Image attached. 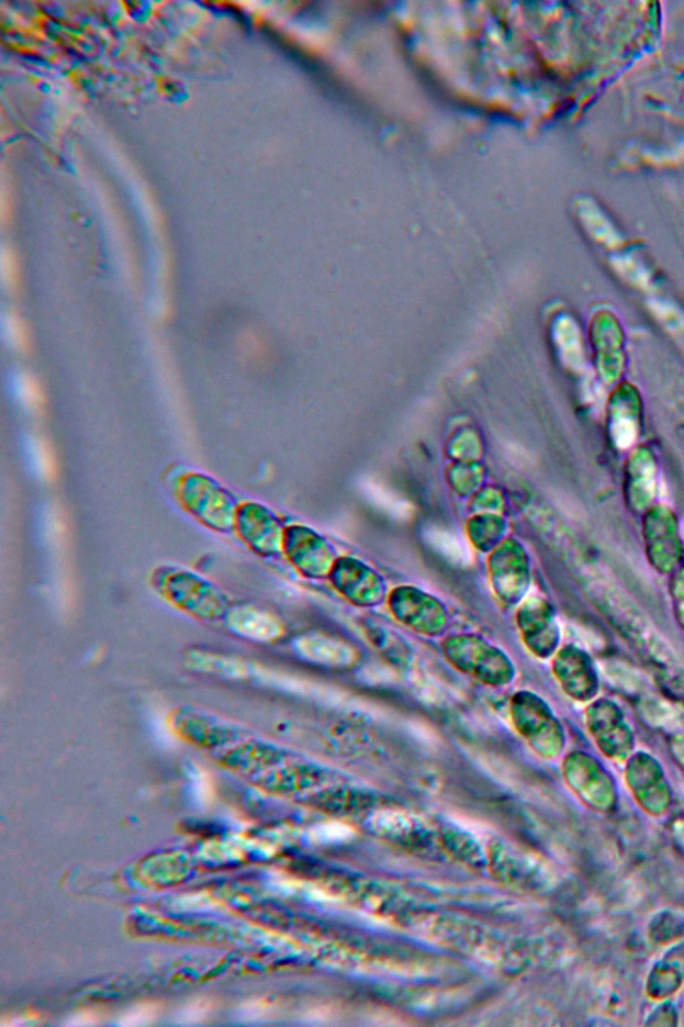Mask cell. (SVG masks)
<instances>
[{
  "instance_id": "6da1fadb",
  "label": "cell",
  "mask_w": 684,
  "mask_h": 1027,
  "mask_svg": "<svg viewBox=\"0 0 684 1027\" xmlns=\"http://www.w3.org/2000/svg\"><path fill=\"white\" fill-rule=\"evenodd\" d=\"M150 583L170 605L199 621H224L231 609L229 596L224 590L182 566H158L152 573Z\"/></svg>"
},
{
  "instance_id": "7a4b0ae2",
  "label": "cell",
  "mask_w": 684,
  "mask_h": 1027,
  "mask_svg": "<svg viewBox=\"0 0 684 1027\" xmlns=\"http://www.w3.org/2000/svg\"><path fill=\"white\" fill-rule=\"evenodd\" d=\"M444 657L459 672L491 688L513 684L516 667L511 657L496 645L473 633H456L444 638Z\"/></svg>"
},
{
  "instance_id": "3957f363",
  "label": "cell",
  "mask_w": 684,
  "mask_h": 1027,
  "mask_svg": "<svg viewBox=\"0 0 684 1027\" xmlns=\"http://www.w3.org/2000/svg\"><path fill=\"white\" fill-rule=\"evenodd\" d=\"M177 496L181 506L211 531L231 533L236 527L237 500L211 477L187 473L178 482Z\"/></svg>"
},
{
  "instance_id": "277c9868",
  "label": "cell",
  "mask_w": 684,
  "mask_h": 1027,
  "mask_svg": "<svg viewBox=\"0 0 684 1027\" xmlns=\"http://www.w3.org/2000/svg\"><path fill=\"white\" fill-rule=\"evenodd\" d=\"M386 604L393 618L417 635L437 637L448 629L447 606L440 599L421 588H394L388 594Z\"/></svg>"
},
{
  "instance_id": "5b68a950",
  "label": "cell",
  "mask_w": 684,
  "mask_h": 1027,
  "mask_svg": "<svg viewBox=\"0 0 684 1027\" xmlns=\"http://www.w3.org/2000/svg\"><path fill=\"white\" fill-rule=\"evenodd\" d=\"M493 593L505 606L520 605L531 585V569L522 547L515 543L497 546L489 559Z\"/></svg>"
},
{
  "instance_id": "8992f818",
  "label": "cell",
  "mask_w": 684,
  "mask_h": 1027,
  "mask_svg": "<svg viewBox=\"0 0 684 1027\" xmlns=\"http://www.w3.org/2000/svg\"><path fill=\"white\" fill-rule=\"evenodd\" d=\"M328 578L336 592L357 607L378 606L390 594L384 577L354 557L337 558Z\"/></svg>"
},
{
  "instance_id": "52a82bcc",
  "label": "cell",
  "mask_w": 684,
  "mask_h": 1027,
  "mask_svg": "<svg viewBox=\"0 0 684 1027\" xmlns=\"http://www.w3.org/2000/svg\"><path fill=\"white\" fill-rule=\"evenodd\" d=\"M234 531L257 556L273 558L283 552L285 532L277 516L263 504H239Z\"/></svg>"
},
{
  "instance_id": "ba28073f",
  "label": "cell",
  "mask_w": 684,
  "mask_h": 1027,
  "mask_svg": "<svg viewBox=\"0 0 684 1027\" xmlns=\"http://www.w3.org/2000/svg\"><path fill=\"white\" fill-rule=\"evenodd\" d=\"M283 555L307 580L328 578L337 561L335 551L323 538L300 526L287 531L285 539H283Z\"/></svg>"
},
{
  "instance_id": "9c48e42d",
  "label": "cell",
  "mask_w": 684,
  "mask_h": 1027,
  "mask_svg": "<svg viewBox=\"0 0 684 1027\" xmlns=\"http://www.w3.org/2000/svg\"><path fill=\"white\" fill-rule=\"evenodd\" d=\"M516 621L523 641L532 655L546 657L551 654L557 643V626L546 601L538 596L524 600L517 609Z\"/></svg>"
},
{
  "instance_id": "30bf717a",
  "label": "cell",
  "mask_w": 684,
  "mask_h": 1027,
  "mask_svg": "<svg viewBox=\"0 0 684 1027\" xmlns=\"http://www.w3.org/2000/svg\"><path fill=\"white\" fill-rule=\"evenodd\" d=\"M224 623L234 636L255 643H274L285 633V627L274 614L249 604L231 607Z\"/></svg>"
},
{
  "instance_id": "8fae6325",
  "label": "cell",
  "mask_w": 684,
  "mask_h": 1027,
  "mask_svg": "<svg viewBox=\"0 0 684 1027\" xmlns=\"http://www.w3.org/2000/svg\"><path fill=\"white\" fill-rule=\"evenodd\" d=\"M509 712L517 730L536 748L547 750L545 739H550L553 723L543 701L531 692H517L511 699Z\"/></svg>"
},
{
  "instance_id": "7c38bea8",
  "label": "cell",
  "mask_w": 684,
  "mask_h": 1027,
  "mask_svg": "<svg viewBox=\"0 0 684 1027\" xmlns=\"http://www.w3.org/2000/svg\"><path fill=\"white\" fill-rule=\"evenodd\" d=\"M183 666L192 672L224 680H246L255 673V668L249 662L201 649L187 651L183 656Z\"/></svg>"
},
{
  "instance_id": "4fadbf2b",
  "label": "cell",
  "mask_w": 684,
  "mask_h": 1027,
  "mask_svg": "<svg viewBox=\"0 0 684 1027\" xmlns=\"http://www.w3.org/2000/svg\"><path fill=\"white\" fill-rule=\"evenodd\" d=\"M293 647L305 660L328 663V666H347L355 660L356 654L347 644L316 635L295 639Z\"/></svg>"
},
{
  "instance_id": "5bb4252c",
  "label": "cell",
  "mask_w": 684,
  "mask_h": 1027,
  "mask_svg": "<svg viewBox=\"0 0 684 1027\" xmlns=\"http://www.w3.org/2000/svg\"><path fill=\"white\" fill-rule=\"evenodd\" d=\"M23 454L29 469L40 481L51 482L57 476V458L51 443L38 434H29L23 439Z\"/></svg>"
},
{
  "instance_id": "9a60e30c",
  "label": "cell",
  "mask_w": 684,
  "mask_h": 1027,
  "mask_svg": "<svg viewBox=\"0 0 684 1027\" xmlns=\"http://www.w3.org/2000/svg\"><path fill=\"white\" fill-rule=\"evenodd\" d=\"M640 712L652 727L669 732L684 730V710L659 697H647L640 704Z\"/></svg>"
},
{
  "instance_id": "2e32d148",
  "label": "cell",
  "mask_w": 684,
  "mask_h": 1027,
  "mask_svg": "<svg viewBox=\"0 0 684 1027\" xmlns=\"http://www.w3.org/2000/svg\"><path fill=\"white\" fill-rule=\"evenodd\" d=\"M10 392L15 402L30 414H38L45 405V393L38 381L29 372L11 373Z\"/></svg>"
},
{
  "instance_id": "e0dca14e",
  "label": "cell",
  "mask_w": 684,
  "mask_h": 1027,
  "mask_svg": "<svg viewBox=\"0 0 684 1027\" xmlns=\"http://www.w3.org/2000/svg\"><path fill=\"white\" fill-rule=\"evenodd\" d=\"M603 672L615 686L627 692H642L650 685L642 673L630 667L620 666L618 662H604Z\"/></svg>"
},
{
  "instance_id": "ac0fdd59",
  "label": "cell",
  "mask_w": 684,
  "mask_h": 1027,
  "mask_svg": "<svg viewBox=\"0 0 684 1027\" xmlns=\"http://www.w3.org/2000/svg\"><path fill=\"white\" fill-rule=\"evenodd\" d=\"M652 312L655 313L659 323L663 325V328L668 331V334L674 337V339L682 344L684 347V315L681 311L674 309L673 305L655 303L651 306Z\"/></svg>"
},
{
  "instance_id": "d6986e66",
  "label": "cell",
  "mask_w": 684,
  "mask_h": 1027,
  "mask_svg": "<svg viewBox=\"0 0 684 1027\" xmlns=\"http://www.w3.org/2000/svg\"><path fill=\"white\" fill-rule=\"evenodd\" d=\"M3 337L8 346L15 350H26L29 348V334L24 330L21 320L10 317L3 323Z\"/></svg>"
},
{
  "instance_id": "ffe728a7",
  "label": "cell",
  "mask_w": 684,
  "mask_h": 1027,
  "mask_svg": "<svg viewBox=\"0 0 684 1027\" xmlns=\"http://www.w3.org/2000/svg\"><path fill=\"white\" fill-rule=\"evenodd\" d=\"M673 834L677 846H680L684 852V821L675 823L673 827Z\"/></svg>"
},
{
  "instance_id": "44dd1931",
  "label": "cell",
  "mask_w": 684,
  "mask_h": 1027,
  "mask_svg": "<svg viewBox=\"0 0 684 1027\" xmlns=\"http://www.w3.org/2000/svg\"><path fill=\"white\" fill-rule=\"evenodd\" d=\"M675 752H676L677 759H680V761L682 762V764H683V767H684V744H677V743H676V744H675Z\"/></svg>"
},
{
  "instance_id": "7402d4cb",
  "label": "cell",
  "mask_w": 684,
  "mask_h": 1027,
  "mask_svg": "<svg viewBox=\"0 0 684 1027\" xmlns=\"http://www.w3.org/2000/svg\"><path fill=\"white\" fill-rule=\"evenodd\" d=\"M682 535H683V540H684V521H683V524H682Z\"/></svg>"
}]
</instances>
